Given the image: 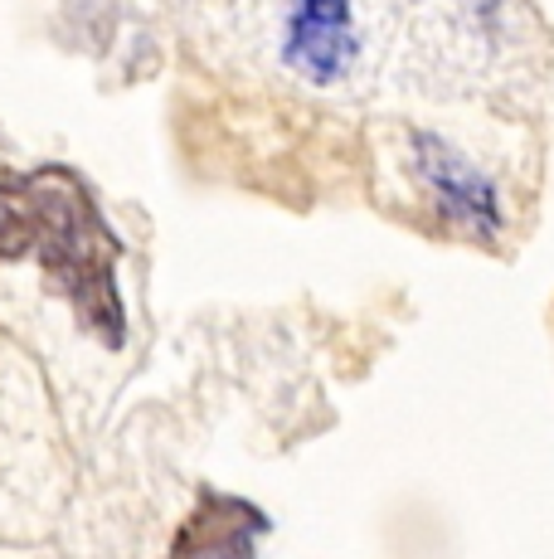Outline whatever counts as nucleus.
<instances>
[{"label":"nucleus","mask_w":554,"mask_h":559,"mask_svg":"<svg viewBox=\"0 0 554 559\" xmlns=\"http://www.w3.org/2000/svg\"><path fill=\"white\" fill-rule=\"evenodd\" d=\"M39 258L45 277L79 311V326L98 346L117 350L127 341V307L117 287L122 239L88 180L69 166H39L0 176V263Z\"/></svg>","instance_id":"1"},{"label":"nucleus","mask_w":554,"mask_h":559,"mask_svg":"<svg viewBox=\"0 0 554 559\" xmlns=\"http://www.w3.org/2000/svg\"><path fill=\"white\" fill-rule=\"evenodd\" d=\"M413 160H419V176L429 186V195L438 200V214L457 229L477 234V239H492L501 229V200L496 186L472 166L462 152H453L438 136H413Z\"/></svg>","instance_id":"4"},{"label":"nucleus","mask_w":554,"mask_h":559,"mask_svg":"<svg viewBox=\"0 0 554 559\" xmlns=\"http://www.w3.org/2000/svg\"><path fill=\"white\" fill-rule=\"evenodd\" d=\"M268 531V511H258L249 497L200 487L195 507L180 521L166 559H258V540Z\"/></svg>","instance_id":"3"},{"label":"nucleus","mask_w":554,"mask_h":559,"mask_svg":"<svg viewBox=\"0 0 554 559\" xmlns=\"http://www.w3.org/2000/svg\"><path fill=\"white\" fill-rule=\"evenodd\" d=\"M356 0H287L282 63L297 79L332 88L356 69Z\"/></svg>","instance_id":"2"}]
</instances>
